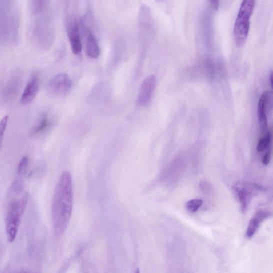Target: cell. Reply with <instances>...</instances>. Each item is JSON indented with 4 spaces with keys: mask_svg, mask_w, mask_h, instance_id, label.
Masks as SVG:
<instances>
[{
    "mask_svg": "<svg viewBox=\"0 0 273 273\" xmlns=\"http://www.w3.org/2000/svg\"><path fill=\"white\" fill-rule=\"evenodd\" d=\"M271 158V150H268L265 154H264L262 159L263 164L267 165L270 163Z\"/></svg>",
    "mask_w": 273,
    "mask_h": 273,
    "instance_id": "obj_18",
    "label": "cell"
},
{
    "mask_svg": "<svg viewBox=\"0 0 273 273\" xmlns=\"http://www.w3.org/2000/svg\"><path fill=\"white\" fill-rule=\"evenodd\" d=\"M73 204L71 175L64 172L55 189L52 202V216L56 235L62 236L69 224Z\"/></svg>",
    "mask_w": 273,
    "mask_h": 273,
    "instance_id": "obj_1",
    "label": "cell"
},
{
    "mask_svg": "<svg viewBox=\"0 0 273 273\" xmlns=\"http://www.w3.org/2000/svg\"><path fill=\"white\" fill-rule=\"evenodd\" d=\"M39 79L36 74H33L24 89L21 98L23 105H27L34 100L39 92Z\"/></svg>",
    "mask_w": 273,
    "mask_h": 273,
    "instance_id": "obj_10",
    "label": "cell"
},
{
    "mask_svg": "<svg viewBox=\"0 0 273 273\" xmlns=\"http://www.w3.org/2000/svg\"><path fill=\"white\" fill-rule=\"evenodd\" d=\"M136 273H140V271L139 269H137Z\"/></svg>",
    "mask_w": 273,
    "mask_h": 273,
    "instance_id": "obj_22",
    "label": "cell"
},
{
    "mask_svg": "<svg viewBox=\"0 0 273 273\" xmlns=\"http://www.w3.org/2000/svg\"><path fill=\"white\" fill-rule=\"evenodd\" d=\"M271 216V212L267 210L261 209L256 212L251 219L246 231L245 236L248 239L252 238L257 233L262 223Z\"/></svg>",
    "mask_w": 273,
    "mask_h": 273,
    "instance_id": "obj_9",
    "label": "cell"
},
{
    "mask_svg": "<svg viewBox=\"0 0 273 273\" xmlns=\"http://www.w3.org/2000/svg\"><path fill=\"white\" fill-rule=\"evenodd\" d=\"M68 31L72 51L74 55H78L81 53L82 45L79 24L76 18L72 19L68 24Z\"/></svg>",
    "mask_w": 273,
    "mask_h": 273,
    "instance_id": "obj_8",
    "label": "cell"
},
{
    "mask_svg": "<svg viewBox=\"0 0 273 273\" xmlns=\"http://www.w3.org/2000/svg\"><path fill=\"white\" fill-rule=\"evenodd\" d=\"M29 198V195L27 193L20 199L12 201L8 206L5 228L7 241L10 243L14 242L18 234L21 219L26 211Z\"/></svg>",
    "mask_w": 273,
    "mask_h": 273,
    "instance_id": "obj_2",
    "label": "cell"
},
{
    "mask_svg": "<svg viewBox=\"0 0 273 273\" xmlns=\"http://www.w3.org/2000/svg\"><path fill=\"white\" fill-rule=\"evenodd\" d=\"M261 139H260L257 145V151L258 152H262L267 149L271 142L272 132L269 130L266 134H264Z\"/></svg>",
    "mask_w": 273,
    "mask_h": 273,
    "instance_id": "obj_13",
    "label": "cell"
},
{
    "mask_svg": "<svg viewBox=\"0 0 273 273\" xmlns=\"http://www.w3.org/2000/svg\"><path fill=\"white\" fill-rule=\"evenodd\" d=\"M8 117L5 116L1 120H0V149H1L6 130L8 125Z\"/></svg>",
    "mask_w": 273,
    "mask_h": 273,
    "instance_id": "obj_17",
    "label": "cell"
},
{
    "mask_svg": "<svg viewBox=\"0 0 273 273\" xmlns=\"http://www.w3.org/2000/svg\"><path fill=\"white\" fill-rule=\"evenodd\" d=\"M211 6L214 10H218L220 4L218 1H212Z\"/></svg>",
    "mask_w": 273,
    "mask_h": 273,
    "instance_id": "obj_19",
    "label": "cell"
},
{
    "mask_svg": "<svg viewBox=\"0 0 273 273\" xmlns=\"http://www.w3.org/2000/svg\"><path fill=\"white\" fill-rule=\"evenodd\" d=\"M203 204V201L202 200L195 198L187 202L186 208L189 212L194 213L200 209Z\"/></svg>",
    "mask_w": 273,
    "mask_h": 273,
    "instance_id": "obj_15",
    "label": "cell"
},
{
    "mask_svg": "<svg viewBox=\"0 0 273 273\" xmlns=\"http://www.w3.org/2000/svg\"><path fill=\"white\" fill-rule=\"evenodd\" d=\"M156 78L154 75L147 77L143 81L138 97V104L145 107L150 103L156 87Z\"/></svg>",
    "mask_w": 273,
    "mask_h": 273,
    "instance_id": "obj_7",
    "label": "cell"
},
{
    "mask_svg": "<svg viewBox=\"0 0 273 273\" xmlns=\"http://www.w3.org/2000/svg\"><path fill=\"white\" fill-rule=\"evenodd\" d=\"M255 5V1L245 0L239 8L234 28V38L238 46L244 44L249 35L251 17Z\"/></svg>",
    "mask_w": 273,
    "mask_h": 273,
    "instance_id": "obj_3",
    "label": "cell"
},
{
    "mask_svg": "<svg viewBox=\"0 0 273 273\" xmlns=\"http://www.w3.org/2000/svg\"><path fill=\"white\" fill-rule=\"evenodd\" d=\"M29 160L27 156H24L20 160L18 169H17V175L19 178L22 179L25 175L28 170L29 167Z\"/></svg>",
    "mask_w": 273,
    "mask_h": 273,
    "instance_id": "obj_14",
    "label": "cell"
},
{
    "mask_svg": "<svg viewBox=\"0 0 273 273\" xmlns=\"http://www.w3.org/2000/svg\"><path fill=\"white\" fill-rule=\"evenodd\" d=\"M233 190L241 204L242 211L245 213L249 208L253 198L260 193L265 191V188L250 182L240 181L233 186Z\"/></svg>",
    "mask_w": 273,
    "mask_h": 273,
    "instance_id": "obj_4",
    "label": "cell"
},
{
    "mask_svg": "<svg viewBox=\"0 0 273 273\" xmlns=\"http://www.w3.org/2000/svg\"><path fill=\"white\" fill-rule=\"evenodd\" d=\"M272 94L270 91L263 93L259 99L258 105V118L262 134H266L269 131L268 113L271 110Z\"/></svg>",
    "mask_w": 273,
    "mask_h": 273,
    "instance_id": "obj_5",
    "label": "cell"
},
{
    "mask_svg": "<svg viewBox=\"0 0 273 273\" xmlns=\"http://www.w3.org/2000/svg\"><path fill=\"white\" fill-rule=\"evenodd\" d=\"M72 87V81L65 73L56 74L47 85L48 92L55 96H62L67 94Z\"/></svg>",
    "mask_w": 273,
    "mask_h": 273,
    "instance_id": "obj_6",
    "label": "cell"
},
{
    "mask_svg": "<svg viewBox=\"0 0 273 273\" xmlns=\"http://www.w3.org/2000/svg\"><path fill=\"white\" fill-rule=\"evenodd\" d=\"M272 72H270V76H269V81H270V85L272 87Z\"/></svg>",
    "mask_w": 273,
    "mask_h": 273,
    "instance_id": "obj_20",
    "label": "cell"
},
{
    "mask_svg": "<svg viewBox=\"0 0 273 273\" xmlns=\"http://www.w3.org/2000/svg\"><path fill=\"white\" fill-rule=\"evenodd\" d=\"M51 121L45 116V117L41 120L36 127L33 129L32 134L35 136L42 134L43 132L46 131L51 127Z\"/></svg>",
    "mask_w": 273,
    "mask_h": 273,
    "instance_id": "obj_12",
    "label": "cell"
},
{
    "mask_svg": "<svg viewBox=\"0 0 273 273\" xmlns=\"http://www.w3.org/2000/svg\"><path fill=\"white\" fill-rule=\"evenodd\" d=\"M18 273H28L27 271H21Z\"/></svg>",
    "mask_w": 273,
    "mask_h": 273,
    "instance_id": "obj_21",
    "label": "cell"
},
{
    "mask_svg": "<svg viewBox=\"0 0 273 273\" xmlns=\"http://www.w3.org/2000/svg\"><path fill=\"white\" fill-rule=\"evenodd\" d=\"M23 188V180L22 179L19 178L13 182L9 189V191H8V195H9V196L16 195L17 194H18L22 191Z\"/></svg>",
    "mask_w": 273,
    "mask_h": 273,
    "instance_id": "obj_16",
    "label": "cell"
},
{
    "mask_svg": "<svg viewBox=\"0 0 273 273\" xmlns=\"http://www.w3.org/2000/svg\"><path fill=\"white\" fill-rule=\"evenodd\" d=\"M82 31L86 35V52L87 55L92 59H97L100 55L101 50L98 41L93 32L87 29L84 22L81 21Z\"/></svg>",
    "mask_w": 273,
    "mask_h": 273,
    "instance_id": "obj_11",
    "label": "cell"
}]
</instances>
